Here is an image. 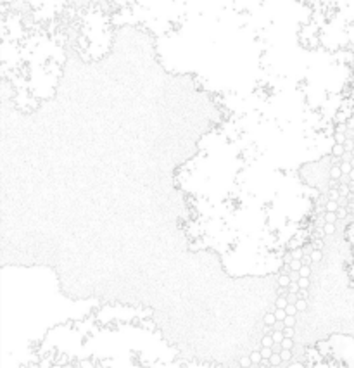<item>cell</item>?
<instances>
[{
  "instance_id": "obj_21",
  "label": "cell",
  "mask_w": 354,
  "mask_h": 368,
  "mask_svg": "<svg viewBox=\"0 0 354 368\" xmlns=\"http://www.w3.org/2000/svg\"><path fill=\"white\" fill-rule=\"evenodd\" d=\"M299 275L304 276V278H309V276H311V267H304V265H302V268L299 270Z\"/></svg>"
},
{
  "instance_id": "obj_17",
  "label": "cell",
  "mask_w": 354,
  "mask_h": 368,
  "mask_svg": "<svg viewBox=\"0 0 354 368\" xmlns=\"http://www.w3.org/2000/svg\"><path fill=\"white\" fill-rule=\"evenodd\" d=\"M275 316H277V322H283L288 315H287L285 309H275Z\"/></svg>"
},
{
  "instance_id": "obj_39",
  "label": "cell",
  "mask_w": 354,
  "mask_h": 368,
  "mask_svg": "<svg viewBox=\"0 0 354 368\" xmlns=\"http://www.w3.org/2000/svg\"><path fill=\"white\" fill-rule=\"evenodd\" d=\"M349 178H351V182H354V168H353V171H351V175H349Z\"/></svg>"
},
{
  "instance_id": "obj_13",
  "label": "cell",
  "mask_w": 354,
  "mask_h": 368,
  "mask_svg": "<svg viewBox=\"0 0 354 368\" xmlns=\"http://www.w3.org/2000/svg\"><path fill=\"white\" fill-rule=\"evenodd\" d=\"M272 337H273V341H275V344H282V342L285 341V335L283 332H280V330H275V332L272 334Z\"/></svg>"
},
{
  "instance_id": "obj_38",
  "label": "cell",
  "mask_w": 354,
  "mask_h": 368,
  "mask_svg": "<svg viewBox=\"0 0 354 368\" xmlns=\"http://www.w3.org/2000/svg\"><path fill=\"white\" fill-rule=\"evenodd\" d=\"M349 188H351V194H354V182H349Z\"/></svg>"
},
{
  "instance_id": "obj_11",
  "label": "cell",
  "mask_w": 354,
  "mask_h": 368,
  "mask_svg": "<svg viewBox=\"0 0 354 368\" xmlns=\"http://www.w3.org/2000/svg\"><path fill=\"white\" fill-rule=\"evenodd\" d=\"M323 218H325V223H337L339 221V218H337V213H325L323 214Z\"/></svg>"
},
{
  "instance_id": "obj_22",
  "label": "cell",
  "mask_w": 354,
  "mask_h": 368,
  "mask_svg": "<svg viewBox=\"0 0 354 368\" xmlns=\"http://www.w3.org/2000/svg\"><path fill=\"white\" fill-rule=\"evenodd\" d=\"M349 216V213H348V207H339V211H337V218H339V221L341 220H346V218Z\"/></svg>"
},
{
  "instance_id": "obj_37",
  "label": "cell",
  "mask_w": 354,
  "mask_h": 368,
  "mask_svg": "<svg viewBox=\"0 0 354 368\" xmlns=\"http://www.w3.org/2000/svg\"><path fill=\"white\" fill-rule=\"evenodd\" d=\"M348 213L349 214H354V202H349L348 204Z\"/></svg>"
},
{
  "instance_id": "obj_12",
  "label": "cell",
  "mask_w": 354,
  "mask_h": 368,
  "mask_svg": "<svg viewBox=\"0 0 354 368\" xmlns=\"http://www.w3.org/2000/svg\"><path fill=\"white\" fill-rule=\"evenodd\" d=\"M277 309H285L288 306V301H287V296L285 297H277V302H275Z\"/></svg>"
},
{
  "instance_id": "obj_30",
  "label": "cell",
  "mask_w": 354,
  "mask_h": 368,
  "mask_svg": "<svg viewBox=\"0 0 354 368\" xmlns=\"http://www.w3.org/2000/svg\"><path fill=\"white\" fill-rule=\"evenodd\" d=\"M297 283H299V287H301V289H308L309 283H311V282H309V278H304V276H301Z\"/></svg>"
},
{
  "instance_id": "obj_18",
  "label": "cell",
  "mask_w": 354,
  "mask_h": 368,
  "mask_svg": "<svg viewBox=\"0 0 354 368\" xmlns=\"http://www.w3.org/2000/svg\"><path fill=\"white\" fill-rule=\"evenodd\" d=\"M261 355H263V360H270L275 353H273L272 348H261Z\"/></svg>"
},
{
  "instance_id": "obj_9",
  "label": "cell",
  "mask_w": 354,
  "mask_h": 368,
  "mask_svg": "<svg viewBox=\"0 0 354 368\" xmlns=\"http://www.w3.org/2000/svg\"><path fill=\"white\" fill-rule=\"evenodd\" d=\"M261 346L263 348H273V346H275V341H273L272 335H265V337L261 339Z\"/></svg>"
},
{
  "instance_id": "obj_4",
  "label": "cell",
  "mask_w": 354,
  "mask_h": 368,
  "mask_svg": "<svg viewBox=\"0 0 354 368\" xmlns=\"http://www.w3.org/2000/svg\"><path fill=\"white\" fill-rule=\"evenodd\" d=\"M344 154H346V149H344V145H339V144H335V145H334V149H332V158L342 159V158H344Z\"/></svg>"
},
{
  "instance_id": "obj_36",
  "label": "cell",
  "mask_w": 354,
  "mask_h": 368,
  "mask_svg": "<svg viewBox=\"0 0 354 368\" xmlns=\"http://www.w3.org/2000/svg\"><path fill=\"white\" fill-rule=\"evenodd\" d=\"M302 265H304V267H311V265H313V260H311V256H309V254H304V258H302Z\"/></svg>"
},
{
  "instance_id": "obj_29",
  "label": "cell",
  "mask_w": 354,
  "mask_h": 368,
  "mask_svg": "<svg viewBox=\"0 0 354 368\" xmlns=\"http://www.w3.org/2000/svg\"><path fill=\"white\" fill-rule=\"evenodd\" d=\"M302 268V261H297V260H294L290 263V270L292 272H299V270Z\"/></svg>"
},
{
  "instance_id": "obj_31",
  "label": "cell",
  "mask_w": 354,
  "mask_h": 368,
  "mask_svg": "<svg viewBox=\"0 0 354 368\" xmlns=\"http://www.w3.org/2000/svg\"><path fill=\"white\" fill-rule=\"evenodd\" d=\"M344 149H346V152H353V151H354V142H353V138H348V140H346Z\"/></svg>"
},
{
  "instance_id": "obj_2",
  "label": "cell",
  "mask_w": 354,
  "mask_h": 368,
  "mask_svg": "<svg viewBox=\"0 0 354 368\" xmlns=\"http://www.w3.org/2000/svg\"><path fill=\"white\" fill-rule=\"evenodd\" d=\"M328 177H330L332 180L341 182V178L344 177V173H342L341 166H330V173H328Z\"/></svg>"
},
{
  "instance_id": "obj_7",
  "label": "cell",
  "mask_w": 354,
  "mask_h": 368,
  "mask_svg": "<svg viewBox=\"0 0 354 368\" xmlns=\"http://www.w3.org/2000/svg\"><path fill=\"white\" fill-rule=\"evenodd\" d=\"M249 358H251L252 365H261V362H263V355H261V351H252L251 355H249Z\"/></svg>"
},
{
  "instance_id": "obj_25",
  "label": "cell",
  "mask_w": 354,
  "mask_h": 368,
  "mask_svg": "<svg viewBox=\"0 0 354 368\" xmlns=\"http://www.w3.org/2000/svg\"><path fill=\"white\" fill-rule=\"evenodd\" d=\"M295 308H297V311H306V308H308V301L299 299L297 302H295Z\"/></svg>"
},
{
  "instance_id": "obj_33",
  "label": "cell",
  "mask_w": 354,
  "mask_h": 368,
  "mask_svg": "<svg viewBox=\"0 0 354 368\" xmlns=\"http://www.w3.org/2000/svg\"><path fill=\"white\" fill-rule=\"evenodd\" d=\"M297 297H299V299H304V301H308V297H309V292H308V289H301V290H299Z\"/></svg>"
},
{
  "instance_id": "obj_26",
  "label": "cell",
  "mask_w": 354,
  "mask_h": 368,
  "mask_svg": "<svg viewBox=\"0 0 354 368\" xmlns=\"http://www.w3.org/2000/svg\"><path fill=\"white\" fill-rule=\"evenodd\" d=\"M292 348H294V341H292V339H285V341L282 342V349H288V351H292Z\"/></svg>"
},
{
  "instance_id": "obj_15",
  "label": "cell",
  "mask_w": 354,
  "mask_h": 368,
  "mask_svg": "<svg viewBox=\"0 0 354 368\" xmlns=\"http://www.w3.org/2000/svg\"><path fill=\"white\" fill-rule=\"evenodd\" d=\"M335 230H337V228H335L334 223H325V227H323V234L325 235H334Z\"/></svg>"
},
{
  "instance_id": "obj_1",
  "label": "cell",
  "mask_w": 354,
  "mask_h": 368,
  "mask_svg": "<svg viewBox=\"0 0 354 368\" xmlns=\"http://www.w3.org/2000/svg\"><path fill=\"white\" fill-rule=\"evenodd\" d=\"M335 126L230 114L197 142L176 171L192 251L212 249L230 276L283 268L287 253L311 244L321 190L301 175L332 154Z\"/></svg>"
},
{
  "instance_id": "obj_5",
  "label": "cell",
  "mask_w": 354,
  "mask_h": 368,
  "mask_svg": "<svg viewBox=\"0 0 354 368\" xmlns=\"http://www.w3.org/2000/svg\"><path fill=\"white\" fill-rule=\"evenodd\" d=\"M263 322H265V325H266V327H275V323H277L275 313H266L265 318H263Z\"/></svg>"
},
{
  "instance_id": "obj_27",
  "label": "cell",
  "mask_w": 354,
  "mask_h": 368,
  "mask_svg": "<svg viewBox=\"0 0 354 368\" xmlns=\"http://www.w3.org/2000/svg\"><path fill=\"white\" fill-rule=\"evenodd\" d=\"M299 290H301L299 283L297 282H290V285H288V292H290V294H299Z\"/></svg>"
},
{
  "instance_id": "obj_41",
  "label": "cell",
  "mask_w": 354,
  "mask_h": 368,
  "mask_svg": "<svg viewBox=\"0 0 354 368\" xmlns=\"http://www.w3.org/2000/svg\"><path fill=\"white\" fill-rule=\"evenodd\" d=\"M353 142H354V137H353Z\"/></svg>"
},
{
  "instance_id": "obj_23",
  "label": "cell",
  "mask_w": 354,
  "mask_h": 368,
  "mask_svg": "<svg viewBox=\"0 0 354 368\" xmlns=\"http://www.w3.org/2000/svg\"><path fill=\"white\" fill-rule=\"evenodd\" d=\"M341 170H342V173L344 175H351V171H353V166H351V163H341Z\"/></svg>"
},
{
  "instance_id": "obj_6",
  "label": "cell",
  "mask_w": 354,
  "mask_h": 368,
  "mask_svg": "<svg viewBox=\"0 0 354 368\" xmlns=\"http://www.w3.org/2000/svg\"><path fill=\"white\" fill-rule=\"evenodd\" d=\"M327 197H328V201L339 202V199H341V194H339V188H328V190H327Z\"/></svg>"
},
{
  "instance_id": "obj_34",
  "label": "cell",
  "mask_w": 354,
  "mask_h": 368,
  "mask_svg": "<svg viewBox=\"0 0 354 368\" xmlns=\"http://www.w3.org/2000/svg\"><path fill=\"white\" fill-rule=\"evenodd\" d=\"M287 301H288V304H295V302L299 301L297 294H290V292H288L287 294Z\"/></svg>"
},
{
  "instance_id": "obj_19",
  "label": "cell",
  "mask_w": 354,
  "mask_h": 368,
  "mask_svg": "<svg viewBox=\"0 0 354 368\" xmlns=\"http://www.w3.org/2000/svg\"><path fill=\"white\" fill-rule=\"evenodd\" d=\"M280 356H282V362H290L294 355H292V351H288V349H282Z\"/></svg>"
},
{
  "instance_id": "obj_24",
  "label": "cell",
  "mask_w": 354,
  "mask_h": 368,
  "mask_svg": "<svg viewBox=\"0 0 354 368\" xmlns=\"http://www.w3.org/2000/svg\"><path fill=\"white\" fill-rule=\"evenodd\" d=\"M292 258H294V260H297V261H301L302 258H304V249H295V251H292Z\"/></svg>"
},
{
  "instance_id": "obj_14",
  "label": "cell",
  "mask_w": 354,
  "mask_h": 368,
  "mask_svg": "<svg viewBox=\"0 0 354 368\" xmlns=\"http://www.w3.org/2000/svg\"><path fill=\"white\" fill-rule=\"evenodd\" d=\"M309 256H311L313 263H320V261L323 260V253H321V251H318V249H315V251H313V253L309 254Z\"/></svg>"
},
{
  "instance_id": "obj_8",
  "label": "cell",
  "mask_w": 354,
  "mask_h": 368,
  "mask_svg": "<svg viewBox=\"0 0 354 368\" xmlns=\"http://www.w3.org/2000/svg\"><path fill=\"white\" fill-rule=\"evenodd\" d=\"M339 207L341 206H339V202H335V201H328L327 204H325V211H327V213H337Z\"/></svg>"
},
{
  "instance_id": "obj_35",
  "label": "cell",
  "mask_w": 354,
  "mask_h": 368,
  "mask_svg": "<svg viewBox=\"0 0 354 368\" xmlns=\"http://www.w3.org/2000/svg\"><path fill=\"white\" fill-rule=\"evenodd\" d=\"M313 247H315V249H318V251H321V249H323V247H325L323 239H318V240H315V242H313Z\"/></svg>"
},
{
  "instance_id": "obj_20",
  "label": "cell",
  "mask_w": 354,
  "mask_h": 368,
  "mask_svg": "<svg viewBox=\"0 0 354 368\" xmlns=\"http://www.w3.org/2000/svg\"><path fill=\"white\" fill-rule=\"evenodd\" d=\"M295 323H297V320H295V316H287V318L283 320V325L285 327H290V329H294Z\"/></svg>"
},
{
  "instance_id": "obj_16",
  "label": "cell",
  "mask_w": 354,
  "mask_h": 368,
  "mask_svg": "<svg viewBox=\"0 0 354 368\" xmlns=\"http://www.w3.org/2000/svg\"><path fill=\"white\" fill-rule=\"evenodd\" d=\"M238 365H240V368H251L252 367V362L249 356H242L240 362H238Z\"/></svg>"
},
{
  "instance_id": "obj_40",
  "label": "cell",
  "mask_w": 354,
  "mask_h": 368,
  "mask_svg": "<svg viewBox=\"0 0 354 368\" xmlns=\"http://www.w3.org/2000/svg\"><path fill=\"white\" fill-rule=\"evenodd\" d=\"M351 154H353V159H354V151H353V152H351Z\"/></svg>"
},
{
  "instance_id": "obj_10",
  "label": "cell",
  "mask_w": 354,
  "mask_h": 368,
  "mask_svg": "<svg viewBox=\"0 0 354 368\" xmlns=\"http://www.w3.org/2000/svg\"><path fill=\"white\" fill-rule=\"evenodd\" d=\"M270 365H272L273 368H278L282 365V356H280V353H275V355L270 358Z\"/></svg>"
},
{
  "instance_id": "obj_3",
  "label": "cell",
  "mask_w": 354,
  "mask_h": 368,
  "mask_svg": "<svg viewBox=\"0 0 354 368\" xmlns=\"http://www.w3.org/2000/svg\"><path fill=\"white\" fill-rule=\"evenodd\" d=\"M290 275H278L277 278V283L280 289H288V285H290Z\"/></svg>"
},
{
  "instance_id": "obj_28",
  "label": "cell",
  "mask_w": 354,
  "mask_h": 368,
  "mask_svg": "<svg viewBox=\"0 0 354 368\" xmlns=\"http://www.w3.org/2000/svg\"><path fill=\"white\" fill-rule=\"evenodd\" d=\"M285 311H287V315L288 316H295V315H297V308H295V304H288L287 306V308H285Z\"/></svg>"
},
{
  "instance_id": "obj_32",
  "label": "cell",
  "mask_w": 354,
  "mask_h": 368,
  "mask_svg": "<svg viewBox=\"0 0 354 368\" xmlns=\"http://www.w3.org/2000/svg\"><path fill=\"white\" fill-rule=\"evenodd\" d=\"M294 329H290V327H285L283 329V335H285V339H292L294 337Z\"/></svg>"
}]
</instances>
